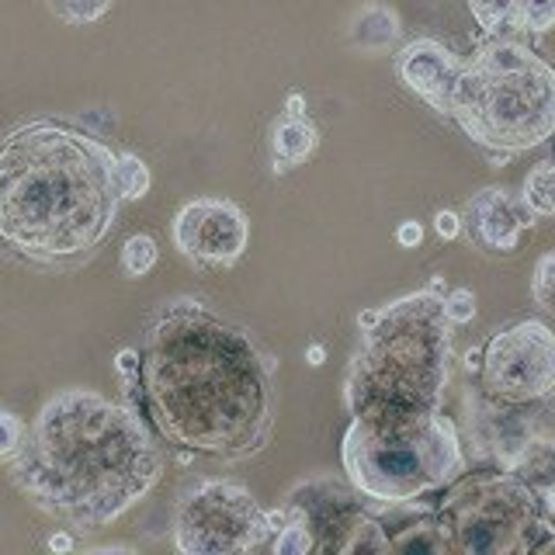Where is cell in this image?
Here are the masks:
<instances>
[{"mask_svg":"<svg viewBox=\"0 0 555 555\" xmlns=\"http://www.w3.org/2000/svg\"><path fill=\"white\" fill-rule=\"evenodd\" d=\"M139 392L156 434L212 459H250L274 434V358L240 323L195 299L146 326Z\"/></svg>","mask_w":555,"mask_h":555,"instance_id":"cell-1","label":"cell"},{"mask_svg":"<svg viewBox=\"0 0 555 555\" xmlns=\"http://www.w3.org/2000/svg\"><path fill=\"white\" fill-rule=\"evenodd\" d=\"M8 476L69 531H101L160 482L164 455L135 410L91 389H63L35 413Z\"/></svg>","mask_w":555,"mask_h":555,"instance_id":"cell-2","label":"cell"},{"mask_svg":"<svg viewBox=\"0 0 555 555\" xmlns=\"http://www.w3.org/2000/svg\"><path fill=\"white\" fill-rule=\"evenodd\" d=\"M118 153L60 121H31L0 143V240L35 264L87 257L118 216Z\"/></svg>","mask_w":555,"mask_h":555,"instance_id":"cell-3","label":"cell"},{"mask_svg":"<svg viewBox=\"0 0 555 555\" xmlns=\"http://www.w3.org/2000/svg\"><path fill=\"white\" fill-rule=\"evenodd\" d=\"M451 326L434 288L375 309L347 361L344 399L351 416L438 410L451 372Z\"/></svg>","mask_w":555,"mask_h":555,"instance_id":"cell-4","label":"cell"},{"mask_svg":"<svg viewBox=\"0 0 555 555\" xmlns=\"http://www.w3.org/2000/svg\"><path fill=\"white\" fill-rule=\"evenodd\" d=\"M451 118L486 150L542 146L555 135V69L525 42L493 35L462 63Z\"/></svg>","mask_w":555,"mask_h":555,"instance_id":"cell-5","label":"cell"},{"mask_svg":"<svg viewBox=\"0 0 555 555\" xmlns=\"http://www.w3.org/2000/svg\"><path fill=\"white\" fill-rule=\"evenodd\" d=\"M340 462L347 479L378 503L421 500L465 473L462 434L441 410L351 416Z\"/></svg>","mask_w":555,"mask_h":555,"instance_id":"cell-6","label":"cell"},{"mask_svg":"<svg viewBox=\"0 0 555 555\" xmlns=\"http://www.w3.org/2000/svg\"><path fill=\"white\" fill-rule=\"evenodd\" d=\"M438 528L448 552L465 555H517L555 548L548 503L511 468L462 473L438 503Z\"/></svg>","mask_w":555,"mask_h":555,"instance_id":"cell-7","label":"cell"},{"mask_svg":"<svg viewBox=\"0 0 555 555\" xmlns=\"http://www.w3.org/2000/svg\"><path fill=\"white\" fill-rule=\"evenodd\" d=\"M173 545L184 555H240L274 534L271 514L247 486L208 479L188 490L173 507Z\"/></svg>","mask_w":555,"mask_h":555,"instance_id":"cell-8","label":"cell"},{"mask_svg":"<svg viewBox=\"0 0 555 555\" xmlns=\"http://www.w3.org/2000/svg\"><path fill=\"white\" fill-rule=\"evenodd\" d=\"M378 500L364 496L347 479L317 476L295 486L285 500V517L309 528L317 552L323 555H354V552H389V534L375 511Z\"/></svg>","mask_w":555,"mask_h":555,"instance_id":"cell-9","label":"cell"},{"mask_svg":"<svg viewBox=\"0 0 555 555\" xmlns=\"http://www.w3.org/2000/svg\"><path fill=\"white\" fill-rule=\"evenodd\" d=\"M482 392L528 406L555 392V334L538 320L493 334L482 351Z\"/></svg>","mask_w":555,"mask_h":555,"instance_id":"cell-10","label":"cell"},{"mask_svg":"<svg viewBox=\"0 0 555 555\" xmlns=\"http://www.w3.org/2000/svg\"><path fill=\"white\" fill-rule=\"evenodd\" d=\"M247 243L250 219L230 198H195L173 216V247L198 268H233Z\"/></svg>","mask_w":555,"mask_h":555,"instance_id":"cell-11","label":"cell"},{"mask_svg":"<svg viewBox=\"0 0 555 555\" xmlns=\"http://www.w3.org/2000/svg\"><path fill=\"white\" fill-rule=\"evenodd\" d=\"M534 212L525 195H514L507 188H482L465 202L462 230H468L476 247L493 254H514L520 236L534 225Z\"/></svg>","mask_w":555,"mask_h":555,"instance_id":"cell-12","label":"cell"},{"mask_svg":"<svg viewBox=\"0 0 555 555\" xmlns=\"http://www.w3.org/2000/svg\"><path fill=\"white\" fill-rule=\"evenodd\" d=\"M462 63L465 60H459L441 42L413 39L396 52V77L434 112L451 115V94H455V83L462 77Z\"/></svg>","mask_w":555,"mask_h":555,"instance_id":"cell-13","label":"cell"},{"mask_svg":"<svg viewBox=\"0 0 555 555\" xmlns=\"http://www.w3.org/2000/svg\"><path fill=\"white\" fill-rule=\"evenodd\" d=\"M320 146V129L302 112H285L274 118L271 126V153H274V170H292L306 164Z\"/></svg>","mask_w":555,"mask_h":555,"instance_id":"cell-14","label":"cell"},{"mask_svg":"<svg viewBox=\"0 0 555 555\" xmlns=\"http://www.w3.org/2000/svg\"><path fill=\"white\" fill-rule=\"evenodd\" d=\"M392 31H399V22H396V14L389 8H364L354 17L351 39L361 49H382V46H389L396 39Z\"/></svg>","mask_w":555,"mask_h":555,"instance_id":"cell-15","label":"cell"},{"mask_svg":"<svg viewBox=\"0 0 555 555\" xmlns=\"http://www.w3.org/2000/svg\"><path fill=\"white\" fill-rule=\"evenodd\" d=\"M520 195H525V202L531 205V212L538 219H555V164L545 160L531 167Z\"/></svg>","mask_w":555,"mask_h":555,"instance_id":"cell-16","label":"cell"},{"mask_svg":"<svg viewBox=\"0 0 555 555\" xmlns=\"http://www.w3.org/2000/svg\"><path fill=\"white\" fill-rule=\"evenodd\" d=\"M468 11H473L476 25H479L486 35H507V31H520L517 0H468Z\"/></svg>","mask_w":555,"mask_h":555,"instance_id":"cell-17","label":"cell"},{"mask_svg":"<svg viewBox=\"0 0 555 555\" xmlns=\"http://www.w3.org/2000/svg\"><path fill=\"white\" fill-rule=\"evenodd\" d=\"M115 181H118L121 202H139V198H146L153 178H150V167L139 160L135 153H121L115 167Z\"/></svg>","mask_w":555,"mask_h":555,"instance_id":"cell-18","label":"cell"},{"mask_svg":"<svg viewBox=\"0 0 555 555\" xmlns=\"http://www.w3.org/2000/svg\"><path fill=\"white\" fill-rule=\"evenodd\" d=\"M156 257H160L156 240L146 233H135L126 240V247H121V271L129 278H146L156 268Z\"/></svg>","mask_w":555,"mask_h":555,"instance_id":"cell-19","label":"cell"},{"mask_svg":"<svg viewBox=\"0 0 555 555\" xmlns=\"http://www.w3.org/2000/svg\"><path fill=\"white\" fill-rule=\"evenodd\" d=\"M531 299L538 309H545L548 317H555V250L542 254L531 274Z\"/></svg>","mask_w":555,"mask_h":555,"instance_id":"cell-20","label":"cell"},{"mask_svg":"<svg viewBox=\"0 0 555 555\" xmlns=\"http://www.w3.org/2000/svg\"><path fill=\"white\" fill-rule=\"evenodd\" d=\"M49 8L56 11L66 25H94L108 14L112 0H49Z\"/></svg>","mask_w":555,"mask_h":555,"instance_id":"cell-21","label":"cell"},{"mask_svg":"<svg viewBox=\"0 0 555 555\" xmlns=\"http://www.w3.org/2000/svg\"><path fill=\"white\" fill-rule=\"evenodd\" d=\"M520 31L545 35L555 28V0H517Z\"/></svg>","mask_w":555,"mask_h":555,"instance_id":"cell-22","label":"cell"},{"mask_svg":"<svg viewBox=\"0 0 555 555\" xmlns=\"http://www.w3.org/2000/svg\"><path fill=\"white\" fill-rule=\"evenodd\" d=\"M274 552L278 555H309V552H317V542H312V534H309L306 525L285 517L282 531H278V538H274Z\"/></svg>","mask_w":555,"mask_h":555,"instance_id":"cell-23","label":"cell"},{"mask_svg":"<svg viewBox=\"0 0 555 555\" xmlns=\"http://www.w3.org/2000/svg\"><path fill=\"white\" fill-rule=\"evenodd\" d=\"M25 434H28V427L17 421L14 413L0 410V462H11L17 451H22Z\"/></svg>","mask_w":555,"mask_h":555,"instance_id":"cell-24","label":"cell"},{"mask_svg":"<svg viewBox=\"0 0 555 555\" xmlns=\"http://www.w3.org/2000/svg\"><path fill=\"white\" fill-rule=\"evenodd\" d=\"M444 309H448L451 323H473L476 320V295L468 288H455L444 299Z\"/></svg>","mask_w":555,"mask_h":555,"instance_id":"cell-25","label":"cell"},{"mask_svg":"<svg viewBox=\"0 0 555 555\" xmlns=\"http://www.w3.org/2000/svg\"><path fill=\"white\" fill-rule=\"evenodd\" d=\"M434 230H438L441 240H455L462 233V216L459 212H448V208H444V212L434 216Z\"/></svg>","mask_w":555,"mask_h":555,"instance_id":"cell-26","label":"cell"},{"mask_svg":"<svg viewBox=\"0 0 555 555\" xmlns=\"http://www.w3.org/2000/svg\"><path fill=\"white\" fill-rule=\"evenodd\" d=\"M396 240L403 243L406 250L421 247V243H424V225H421V222H413V219H406V222H403V225H399V230H396Z\"/></svg>","mask_w":555,"mask_h":555,"instance_id":"cell-27","label":"cell"},{"mask_svg":"<svg viewBox=\"0 0 555 555\" xmlns=\"http://www.w3.org/2000/svg\"><path fill=\"white\" fill-rule=\"evenodd\" d=\"M288 112H302V98H288Z\"/></svg>","mask_w":555,"mask_h":555,"instance_id":"cell-28","label":"cell"}]
</instances>
